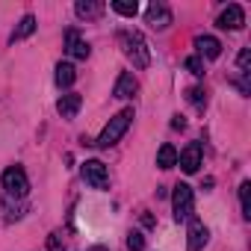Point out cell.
I'll return each instance as SVG.
<instances>
[{
	"label": "cell",
	"instance_id": "obj_1",
	"mask_svg": "<svg viewBox=\"0 0 251 251\" xmlns=\"http://www.w3.org/2000/svg\"><path fill=\"white\" fill-rule=\"evenodd\" d=\"M130 121H133V109H130V106H127V109H121V112H115V115L109 118V124L100 130V136L95 139V145H98V148H112L124 133H127Z\"/></svg>",
	"mask_w": 251,
	"mask_h": 251
},
{
	"label": "cell",
	"instance_id": "obj_2",
	"mask_svg": "<svg viewBox=\"0 0 251 251\" xmlns=\"http://www.w3.org/2000/svg\"><path fill=\"white\" fill-rule=\"evenodd\" d=\"M121 48H124V56L133 59L136 68H148L151 65V53H148V45L139 33H121Z\"/></svg>",
	"mask_w": 251,
	"mask_h": 251
},
{
	"label": "cell",
	"instance_id": "obj_3",
	"mask_svg": "<svg viewBox=\"0 0 251 251\" xmlns=\"http://www.w3.org/2000/svg\"><path fill=\"white\" fill-rule=\"evenodd\" d=\"M172 207H175V219H177V222L192 219V207H195V201H192V186L177 183L175 192H172Z\"/></svg>",
	"mask_w": 251,
	"mask_h": 251
},
{
	"label": "cell",
	"instance_id": "obj_4",
	"mask_svg": "<svg viewBox=\"0 0 251 251\" xmlns=\"http://www.w3.org/2000/svg\"><path fill=\"white\" fill-rule=\"evenodd\" d=\"M3 189H6L9 195H15V198H24L27 189H30L27 172H24L21 166H9V169L3 172Z\"/></svg>",
	"mask_w": 251,
	"mask_h": 251
},
{
	"label": "cell",
	"instance_id": "obj_5",
	"mask_svg": "<svg viewBox=\"0 0 251 251\" xmlns=\"http://www.w3.org/2000/svg\"><path fill=\"white\" fill-rule=\"evenodd\" d=\"M83 180L92 186V189H106L109 186V172L100 160H86L83 163Z\"/></svg>",
	"mask_w": 251,
	"mask_h": 251
},
{
	"label": "cell",
	"instance_id": "obj_6",
	"mask_svg": "<svg viewBox=\"0 0 251 251\" xmlns=\"http://www.w3.org/2000/svg\"><path fill=\"white\" fill-rule=\"evenodd\" d=\"M145 21H148L154 30H166V27L172 24V9H169L166 3H157V0H154V3L145 9Z\"/></svg>",
	"mask_w": 251,
	"mask_h": 251
},
{
	"label": "cell",
	"instance_id": "obj_7",
	"mask_svg": "<svg viewBox=\"0 0 251 251\" xmlns=\"http://www.w3.org/2000/svg\"><path fill=\"white\" fill-rule=\"evenodd\" d=\"M177 163H180V169H183L186 175H195L198 166H201V145H198V142H189V145L177 154Z\"/></svg>",
	"mask_w": 251,
	"mask_h": 251
},
{
	"label": "cell",
	"instance_id": "obj_8",
	"mask_svg": "<svg viewBox=\"0 0 251 251\" xmlns=\"http://www.w3.org/2000/svg\"><path fill=\"white\" fill-rule=\"evenodd\" d=\"M186 251H201L204 245H207V239H210V230L204 227V222H198V219H192L189 222V230H186Z\"/></svg>",
	"mask_w": 251,
	"mask_h": 251
},
{
	"label": "cell",
	"instance_id": "obj_9",
	"mask_svg": "<svg viewBox=\"0 0 251 251\" xmlns=\"http://www.w3.org/2000/svg\"><path fill=\"white\" fill-rule=\"evenodd\" d=\"M216 24H219L222 30H242V24H245V12H242V6L230 3L227 9H222V15H219Z\"/></svg>",
	"mask_w": 251,
	"mask_h": 251
},
{
	"label": "cell",
	"instance_id": "obj_10",
	"mask_svg": "<svg viewBox=\"0 0 251 251\" xmlns=\"http://www.w3.org/2000/svg\"><path fill=\"white\" fill-rule=\"evenodd\" d=\"M80 106H83V98H80L77 92L62 95V98H59V103H56V109H59V115H62V118H74V115L80 112Z\"/></svg>",
	"mask_w": 251,
	"mask_h": 251
},
{
	"label": "cell",
	"instance_id": "obj_11",
	"mask_svg": "<svg viewBox=\"0 0 251 251\" xmlns=\"http://www.w3.org/2000/svg\"><path fill=\"white\" fill-rule=\"evenodd\" d=\"M136 89H139L136 77H133V74H127V71H124V74H121V77L115 80V89H112V95L124 100V98H133V95H136Z\"/></svg>",
	"mask_w": 251,
	"mask_h": 251
},
{
	"label": "cell",
	"instance_id": "obj_12",
	"mask_svg": "<svg viewBox=\"0 0 251 251\" xmlns=\"http://www.w3.org/2000/svg\"><path fill=\"white\" fill-rule=\"evenodd\" d=\"M65 50H68V56H74V59H89V45H86L74 30L65 36Z\"/></svg>",
	"mask_w": 251,
	"mask_h": 251
},
{
	"label": "cell",
	"instance_id": "obj_13",
	"mask_svg": "<svg viewBox=\"0 0 251 251\" xmlns=\"http://www.w3.org/2000/svg\"><path fill=\"white\" fill-rule=\"evenodd\" d=\"M195 48H198V56H207V59H216L222 53V45L213 36H198L195 39Z\"/></svg>",
	"mask_w": 251,
	"mask_h": 251
},
{
	"label": "cell",
	"instance_id": "obj_14",
	"mask_svg": "<svg viewBox=\"0 0 251 251\" xmlns=\"http://www.w3.org/2000/svg\"><path fill=\"white\" fill-rule=\"evenodd\" d=\"M74 80H77L74 65H71V62H59V65H56V86H59V89H68Z\"/></svg>",
	"mask_w": 251,
	"mask_h": 251
},
{
	"label": "cell",
	"instance_id": "obj_15",
	"mask_svg": "<svg viewBox=\"0 0 251 251\" xmlns=\"http://www.w3.org/2000/svg\"><path fill=\"white\" fill-rule=\"evenodd\" d=\"M77 15L80 18H98L103 12V3H95V0H77Z\"/></svg>",
	"mask_w": 251,
	"mask_h": 251
},
{
	"label": "cell",
	"instance_id": "obj_16",
	"mask_svg": "<svg viewBox=\"0 0 251 251\" xmlns=\"http://www.w3.org/2000/svg\"><path fill=\"white\" fill-rule=\"evenodd\" d=\"M157 166L160 169H172V166H177V151H175V145H163L160 151H157Z\"/></svg>",
	"mask_w": 251,
	"mask_h": 251
},
{
	"label": "cell",
	"instance_id": "obj_17",
	"mask_svg": "<svg viewBox=\"0 0 251 251\" xmlns=\"http://www.w3.org/2000/svg\"><path fill=\"white\" fill-rule=\"evenodd\" d=\"M36 33V18L33 15H24L21 18V24L15 27V33H12V42H18V39H27V36H33Z\"/></svg>",
	"mask_w": 251,
	"mask_h": 251
},
{
	"label": "cell",
	"instance_id": "obj_18",
	"mask_svg": "<svg viewBox=\"0 0 251 251\" xmlns=\"http://www.w3.org/2000/svg\"><path fill=\"white\" fill-rule=\"evenodd\" d=\"M112 9L118 15H124V18H133L139 12V3H136V0H112Z\"/></svg>",
	"mask_w": 251,
	"mask_h": 251
},
{
	"label": "cell",
	"instance_id": "obj_19",
	"mask_svg": "<svg viewBox=\"0 0 251 251\" xmlns=\"http://www.w3.org/2000/svg\"><path fill=\"white\" fill-rule=\"evenodd\" d=\"M239 201H242V216L251 219V183L248 180L239 186Z\"/></svg>",
	"mask_w": 251,
	"mask_h": 251
},
{
	"label": "cell",
	"instance_id": "obj_20",
	"mask_svg": "<svg viewBox=\"0 0 251 251\" xmlns=\"http://www.w3.org/2000/svg\"><path fill=\"white\" fill-rule=\"evenodd\" d=\"M186 71L195 74V77H204V59L201 56H189L186 59Z\"/></svg>",
	"mask_w": 251,
	"mask_h": 251
},
{
	"label": "cell",
	"instance_id": "obj_21",
	"mask_svg": "<svg viewBox=\"0 0 251 251\" xmlns=\"http://www.w3.org/2000/svg\"><path fill=\"white\" fill-rule=\"evenodd\" d=\"M186 98H189V103H195L198 109H204V106H207V95H204V89H189V92H186Z\"/></svg>",
	"mask_w": 251,
	"mask_h": 251
},
{
	"label": "cell",
	"instance_id": "obj_22",
	"mask_svg": "<svg viewBox=\"0 0 251 251\" xmlns=\"http://www.w3.org/2000/svg\"><path fill=\"white\" fill-rule=\"evenodd\" d=\"M127 245H130V251H145V236H142L139 230H133V233L127 236Z\"/></svg>",
	"mask_w": 251,
	"mask_h": 251
},
{
	"label": "cell",
	"instance_id": "obj_23",
	"mask_svg": "<svg viewBox=\"0 0 251 251\" xmlns=\"http://www.w3.org/2000/svg\"><path fill=\"white\" fill-rule=\"evenodd\" d=\"M236 62H239V68H242V74H245V68H248V62H251V50H248V48H242V53H239V59H236Z\"/></svg>",
	"mask_w": 251,
	"mask_h": 251
},
{
	"label": "cell",
	"instance_id": "obj_24",
	"mask_svg": "<svg viewBox=\"0 0 251 251\" xmlns=\"http://www.w3.org/2000/svg\"><path fill=\"white\" fill-rule=\"evenodd\" d=\"M183 124H186L183 115H175V118H172V127H183Z\"/></svg>",
	"mask_w": 251,
	"mask_h": 251
}]
</instances>
